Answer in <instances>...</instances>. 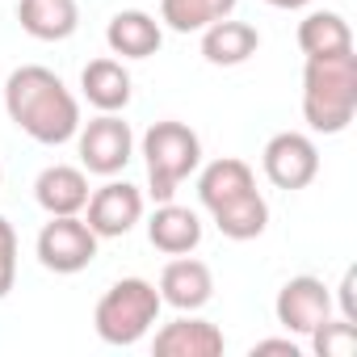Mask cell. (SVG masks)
I'll list each match as a JSON object with an SVG mask.
<instances>
[{"mask_svg":"<svg viewBox=\"0 0 357 357\" xmlns=\"http://www.w3.org/2000/svg\"><path fill=\"white\" fill-rule=\"evenodd\" d=\"M273 315L286 332H298V336H311L328 315H332V290L303 273V278H290L282 290H278V303H273Z\"/></svg>","mask_w":357,"mask_h":357,"instance_id":"obj_8","label":"cell"},{"mask_svg":"<svg viewBox=\"0 0 357 357\" xmlns=\"http://www.w3.org/2000/svg\"><path fill=\"white\" fill-rule=\"evenodd\" d=\"M76 147H80V168L84 172L118 176L135 155V135H130V122H122L118 114H97L93 122H80Z\"/></svg>","mask_w":357,"mask_h":357,"instance_id":"obj_5","label":"cell"},{"mask_svg":"<svg viewBox=\"0 0 357 357\" xmlns=\"http://www.w3.org/2000/svg\"><path fill=\"white\" fill-rule=\"evenodd\" d=\"M298 47L307 59H324V55H344L353 51V30L340 13L332 9H315L298 22Z\"/></svg>","mask_w":357,"mask_h":357,"instance_id":"obj_20","label":"cell"},{"mask_svg":"<svg viewBox=\"0 0 357 357\" xmlns=\"http://www.w3.org/2000/svg\"><path fill=\"white\" fill-rule=\"evenodd\" d=\"M143 164H147V190L155 202H172L190 172L202 164V139L176 118L151 122L143 135Z\"/></svg>","mask_w":357,"mask_h":357,"instance_id":"obj_4","label":"cell"},{"mask_svg":"<svg viewBox=\"0 0 357 357\" xmlns=\"http://www.w3.org/2000/svg\"><path fill=\"white\" fill-rule=\"evenodd\" d=\"M17 22L38 43H63V38L76 34L80 9H76V0H22V5H17Z\"/></svg>","mask_w":357,"mask_h":357,"instance_id":"obj_17","label":"cell"},{"mask_svg":"<svg viewBox=\"0 0 357 357\" xmlns=\"http://www.w3.org/2000/svg\"><path fill=\"white\" fill-rule=\"evenodd\" d=\"M80 89H84V101H89L97 114H122V109L130 105V72H126L118 59H109V55L84 63Z\"/></svg>","mask_w":357,"mask_h":357,"instance_id":"obj_16","label":"cell"},{"mask_svg":"<svg viewBox=\"0 0 357 357\" xmlns=\"http://www.w3.org/2000/svg\"><path fill=\"white\" fill-rule=\"evenodd\" d=\"M0 185H5V168H0Z\"/></svg>","mask_w":357,"mask_h":357,"instance_id":"obj_27","label":"cell"},{"mask_svg":"<svg viewBox=\"0 0 357 357\" xmlns=\"http://www.w3.org/2000/svg\"><path fill=\"white\" fill-rule=\"evenodd\" d=\"M236 0H160V26L172 34H202L211 22L231 17Z\"/></svg>","mask_w":357,"mask_h":357,"instance_id":"obj_21","label":"cell"},{"mask_svg":"<svg viewBox=\"0 0 357 357\" xmlns=\"http://www.w3.org/2000/svg\"><path fill=\"white\" fill-rule=\"evenodd\" d=\"M147 240L151 248H160L164 257H185L202 244V219L190 206L176 202H160L155 215L147 219Z\"/></svg>","mask_w":357,"mask_h":357,"instance_id":"obj_13","label":"cell"},{"mask_svg":"<svg viewBox=\"0 0 357 357\" xmlns=\"http://www.w3.org/2000/svg\"><path fill=\"white\" fill-rule=\"evenodd\" d=\"M211 219H215V227H219L227 240L244 244V240H257V236L269 227V202L261 198V190H244V194L227 198L223 206H215Z\"/></svg>","mask_w":357,"mask_h":357,"instance_id":"obj_18","label":"cell"},{"mask_svg":"<svg viewBox=\"0 0 357 357\" xmlns=\"http://www.w3.org/2000/svg\"><path fill=\"white\" fill-rule=\"evenodd\" d=\"M34 252L51 273H80L97 261V231L80 215H51V223L38 231Z\"/></svg>","mask_w":357,"mask_h":357,"instance_id":"obj_6","label":"cell"},{"mask_svg":"<svg viewBox=\"0 0 357 357\" xmlns=\"http://www.w3.org/2000/svg\"><path fill=\"white\" fill-rule=\"evenodd\" d=\"M265 353H282V357H298V344L290 336H273V340H257L252 344V357H265Z\"/></svg>","mask_w":357,"mask_h":357,"instance_id":"obj_25","label":"cell"},{"mask_svg":"<svg viewBox=\"0 0 357 357\" xmlns=\"http://www.w3.org/2000/svg\"><path fill=\"white\" fill-rule=\"evenodd\" d=\"M336 303H340V319L357 324V269H353V265L344 269V278H340V286H336Z\"/></svg>","mask_w":357,"mask_h":357,"instance_id":"obj_24","label":"cell"},{"mask_svg":"<svg viewBox=\"0 0 357 357\" xmlns=\"http://www.w3.org/2000/svg\"><path fill=\"white\" fill-rule=\"evenodd\" d=\"M265 5H273V9H303V5H311V0H265Z\"/></svg>","mask_w":357,"mask_h":357,"instance_id":"obj_26","label":"cell"},{"mask_svg":"<svg viewBox=\"0 0 357 357\" xmlns=\"http://www.w3.org/2000/svg\"><path fill=\"white\" fill-rule=\"evenodd\" d=\"M13 282H17V231L0 215V298L13 290Z\"/></svg>","mask_w":357,"mask_h":357,"instance_id":"obj_23","label":"cell"},{"mask_svg":"<svg viewBox=\"0 0 357 357\" xmlns=\"http://www.w3.org/2000/svg\"><path fill=\"white\" fill-rule=\"evenodd\" d=\"M5 109H9L13 126L43 147H59V143L76 139V130H80V101L43 63H26V68L9 72Z\"/></svg>","mask_w":357,"mask_h":357,"instance_id":"obj_1","label":"cell"},{"mask_svg":"<svg viewBox=\"0 0 357 357\" xmlns=\"http://www.w3.org/2000/svg\"><path fill=\"white\" fill-rule=\"evenodd\" d=\"M227 349V336L219 324L194 315V311H181L172 324H164L151 340V353L155 357H219Z\"/></svg>","mask_w":357,"mask_h":357,"instance_id":"obj_10","label":"cell"},{"mask_svg":"<svg viewBox=\"0 0 357 357\" xmlns=\"http://www.w3.org/2000/svg\"><path fill=\"white\" fill-rule=\"evenodd\" d=\"M257 51H261V34H257V26H248V22L223 17V22H211V26L202 30V59L215 63V68H240V63H248Z\"/></svg>","mask_w":357,"mask_h":357,"instance_id":"obj_15","label":"cell"},{"mask_svg":"<svg viewBox=\"0 0 357 357\" xmlns=\"http://www.w3.org/2000/svg\"><path fill=\"white\" fill-rule=\"evenodd\" d=\"M164 43V26L143 9H122L105 26V47L122 59H151Z\"/></svg>","mask_w":357,"mask_h":357,"instance_id":"obj_14","label":"cell"},{"mask_svg":"<svg viewBox=\"0 0 357 357\" xmlns=\"http://www.w3.org/2000/svg\"><path fill=\"white\" fill-rule=\"evenodd\" d=\"M357 114V55H324L303 68V118L315 135L349 130Z\"/></svg>","mask_w":357,"mask_h":357,"instance_id":"obj_2","label":"cell"},{"mask_svg":"<svg viewBox=\"0 0 357 357\" xmlns=\"http://www.w3.org/2000/svg\"><path fill=\"white\" fill-rule=\"evenodd\" d=\"M244 190H257V172H252V164H244V160H236V155L211 160V164L202 168V176H198V198H202L206 211L223 206L227 198H236V194H244Z\"/></svg>","mask_w":357,"mask_h":357,"instance_id":"obj_19","label":"cell"},{"mask_svg":"<svg viewBox=\"0 0 357 357\" xmlns=\"http://www.w3.org/2000/svg\"><path fill=\"white\" fill-rule=\"evenodd\" d=\"M160 307H164V298L147 278H122L97 298L93 328L105 344L130 349L160 324Z\"/></svg>","mask_w":357,"mask_h":357,"instance_id":"obj_3","label":"cell"},{"mask_svg":"<svg viewBox=\"0 0 357 357\" xmlns=\"http://www.w3.org/2000/svg\"><path fill=\"white\" fill-rule=\"evenodd\" d=\"M160 298L168 303V307H176V311H202L211 298H215V273H211V265L206 261H198V257H176V261H168L164 265V273H160Z\"/></svg>","mask_w":357,"mask_h":357,"instance_id":"obj_11","label":"cell"},{"mask_svg":"<svg viewBox=\"0 0 357 357\" xmlns=\"http://www.w3.org/2000/svg\"><path fill=\"white\" fill-rule=\"evenodd\" d=\"M261 168L269 176V185L278 190H307L319 176V147L303 135V130H282L265 143L261 151Z\"/></svg>","mask_w":357,"mask_h":357,"instance_id":"obj_7","label":"cell"},{"mask_svg":"<svg viewBox=\"0 0 357 357\" xmlns=\"http://www.w3.org/2000/svg\"><path fill=\"white\" fill-rule=\"evenodd\" d=\"M89 172L72 168V164H51L38 172L34 181V202L47 215H80L89 206Z\"/></svg>","mask_w":357,"mask_h":357,"instance_id":"obj_12","label":"cell"},{"mask_svg":"<svg viewBox=\"0 0 357 357\" xmlns=\"http://www.w3.org/2000/svg\"><path fill=\"white\" fill-rule=\"evenodd\" d=\"M89 227L97 231V240H118V236H126L139 219H143V194L130 185V181H109L101 185V190H93L89 194Z\"/></svg>","mask_w":357,"mask_h":357,"instance_id":"obj_9","label":"cell"},{"mask_svg":"<svg viewBox=\"0 0 357 357\" xmlns=\"http://www.w3.org/2000/svg\"><path fill=\"white\" fill-rule=\"evenodd\" d=\"M311 349H315L319 357H353V353H357V324L328 315V319L311 332Z\"/></svg>","mask_w":357,"mask_h":357,"instance_id":"obj_22","label":"cell"}]
</instances>
